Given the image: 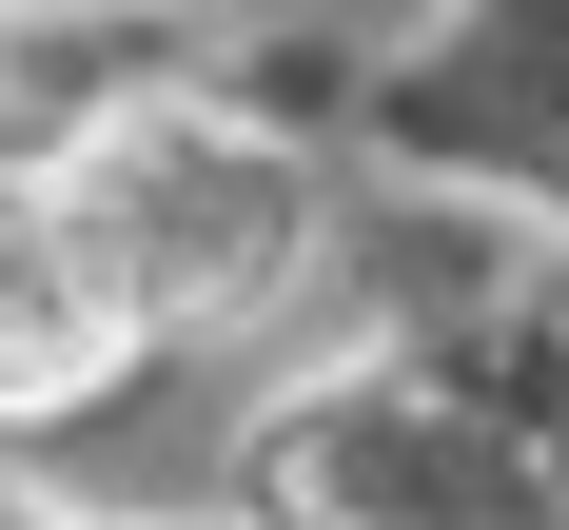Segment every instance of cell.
<instances>
[{"label":"cell","mask_w":569,"mask_h":530,"mask_svg":"<svg viewBox=\"0 0 569 530\" xmlns=\"http://www.w3.org/2000/svg\"><path fill=\"white\" fill-rule=\"evenodd\" d=\"M40 158H59V197H79V236H99V276H118V314H138V353L256 314V294L315 256V177H295V138H256V118L197 99V79L79 99Z\"/></svg>","instance_id":"cell-1"},{"label":"cell","mask_w":569,"mask_h":530,"mask_svg":"<svg viewBox=\"0 0 569 530\" xmlns=\"http://www.w3.org/2000/svg\"><path fill=\"white\" fill-rule=\"evenodd\" d=\"M138 373V314H118L99 236L59 197V158H0V432H40V412L118 393Z\"/></svg>","instance_id":"cell-2"},{"label":"cell","mask_w":569,"mask_h":530,"mask_svg":"<svg viewBox=\"0 0 569 530\" xmlns=\"http://www.w3.org/2000/svg\"><path fill=\"white\" fill-rule=\"evenodd\" d=\"M118 20H158V0H118Z\"/></svg>","instance_id":"cell-3"}]
</instances>
